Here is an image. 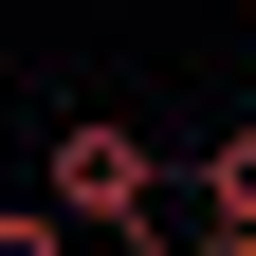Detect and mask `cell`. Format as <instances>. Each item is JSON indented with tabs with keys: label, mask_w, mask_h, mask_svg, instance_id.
Here are the masks:
<instances>
[{
	"label": "cell",
	"mask_w": 256,
	"mask_h": 256,
	"mask_svg": "<svg viewBox=\"0 0 256 256\" xmlns=\"http://www.w3.org/2000/svg\"><path fill=\"white\" fill-rule=\"evenodd\" d=\"M0 256H92V238H74L55 202H0Z\"/></svg>",
	"instance_id": "7a4b0ae2"
},
{
	"label": "cell",
	"mask_w": 256,
	"mask_h": 256,
	"mask_svg": "<svg viewBox=\"0 0 256 256\" xmlns=\"http://www.w3.org/2000/svg\"><path fill=\"white\" fill-rule=\"evenodd\" d=\"M183 220H220V238H256V128H220L202 165H183Z\"/></svg>",
	"instance_id": "6da1fadb"
},
{
	"label": "cell",
	"mask_w": 256,
	"mask_h": 256,
	"mask_svg": "<svg viewBox=\"0 0 256 256\" xmlns=\"http://www.w3.org/2000/svg\"><path fill=\"white\" fill-rule=\"evenodd\" d=\"M238 18H256V0H238Z\"/></svg>",
	"instance_id": "3957f363"
}]
</instances>
